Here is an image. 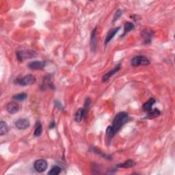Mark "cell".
I'll use <instances>...</instances> for the list:
<instances>
[{
    "label": "cell",
    "mask_w": 175,
    "mask_h": 175,
    "mask_svg": "<svg viewBox=\"0 0 175 175\" xmlns=\"http://www.w3.org/2000/svg\"><path fill=\"white\" fill-rule=\"evenodd\" d=\"M129 114L126 112H118L115 116L112 122V125L109 126L106 129V137L108 140V142H110L111 140L117 133L122 126L129 121Z\"/></svg>",
    "instance_id": "1"
},
{
    "label": "cell",
    "mask_w": 175,
    "mask_h": 175,
    "mask_svg": "<svg viewBox=\"0 0 175 175\" xmlns=\"http://www.w3.org/2000/svg\"><path fill=\"white\" fill-rule=\"evenodd\" d=\"M90 104L91 101L90 98H86L84 103V108H79L78 110L76 112V113H75V121L77 122H80L82 120H84L86 118V116L88 115V109L90 108Z\"/></svg>",
    "instance_id": "2"
},
{
    "label": "cell",
    "mask_w": 175,
    "mask_h": 175,
    "mask_svg": "<svg viewBox=\"0 0 175 175\" xmlns=\"http://www.w3.org/2000/svg\"><path fill=\"white\" fill-rule=\"evenodd\" d=\"M36 80L35 77L32 75H27L22 78H17L15 80V84L22 85V86H26L35 84Z\"/></svg>",
    "instance_id": "3"
},
{
    "label": "cell",
    "mask_w": 175,
    "mask_h": 175,
    "mask_svg": "<svg viewBox=\"0 0 175 175\" xmlns=\"http://www.w3.org/2000/svg\"><path fill=\"white\" fill-rule=\"evenodd\" d=\"M131 64L133 67H138L140 65H149L150 64V60L146 56H138L133 58Z\"/></svg>",
    "instance_id": "4"
},
{
    "label": "cell",
    "mask_w": 175,
    "mask_h": 175,
    "mask_svg": "<svg viewBox=\"0 0 175 175\" xmlns=\"http://www.w3.org/2000/svg\"><path fill=\"white\" fill-rule=\"evenodd\" d=\"M34 168L36 172L43 173L48 168V163L44 159H38L34 163Z\"/></svg>",
    "instance_id": "5"
},
{
    "label": "cell",
    "mask_w": 175,
    "mask_h": 175,
    "mask_svg": "<svg viewBox=\"0 0 175 175\" xmlns=\"http://www.w3.org/2000/svg\"><path fill=\"white\" fill-rule=\"evenodd\" d=\"M15 125L18 129L25 130L29 127L30 123L26 118H19L15 122Z\"/></svg>",
    "instance_id": "6"
},
{
    "label": "cell",
    "mask_w": 175,
    "mask_h": 175,
    "mask_svg": "<svg viewBox=\"0 0 175 175\" xmlns=\"http://www.w3.org/2000/svg\"><path fill=\"white\" fill-rule=\"evenodd\" d=\"M34 51H17L16 53V56L17 60H18L19 62H23L24 58H32L34 57L35 56H34Z\"/></svg>",
    "instance_id": "7"
},
{
    "label": "cell",
    "mask_w": 175,
    "mask_h": 175,
    "mask_svg": "<svg viewBox=\"0 0 175 175\" xmlns=\"http://www.w3.org/2000/svg\"><path fill=\"white\" fill-rule=\"evenodd\" d=\"M121 69V64H118L116 65L115 67V68H113L112 70L109 71L108 73H107L106 74H105L104 76H103L102 78V81L104 82H106L107 81H108L109 79H110L113 75L114 74H116V73H118V72Z\"/></svg>",
    "instance_id": "8"
},
{
    "label": "cell",
    "mask_w": 175,
    "mask_h": 175,
    "mask_svg": "<svg viewBox=\"0 0 175 175\" xmlns=\"http://www.w3.org/2000/svg\"><path fill=\"white\" fill-rule=\"evenodd\" d=\"M45 63L42 61H34L28 64V67L32 70H41L44 67Z\"/></svg>",
    "instance_id": "9"
},
{
    "label": "cell",
    "mask_w": 175,
    "mask_h": 175,
    "mask_svg": "<svg viewBox=\"0 0 175 175\" xmlns=\"http://www.w3.org/2000/svg\"><path fill=\"white\" fill-rule=\"evenodd\" d=\"M6 110L11 114H16L19 111V105L15 102H11L6 106Z\"/></svg>",
    "instance_id": "10"
},
{
    "label": "cell",
    "mask_w": 175,
    "mask_h": 175,
    "mask_svg": "<svg viewBox=\"0 0 175 175\" xmlns=\"http://www.w3.org/2000/svg\"><path fill=\"white\" fill-rule=\"evenodd\" d=\"M120 29H121V27H116V28L112 29L111 30L109 31L108 34H107V36H106L105 40V45H107V44L113 39V38H114L116 34L118 33V32L120 30Z\"/></svg>",
    "instance_id": "11"
},
{
    "label": "cell",
    "mask_w": 175,
    "mask_h": 175,
    "mask_svg": "<svg viewBox=\"0 0 175 175\" xmlns=\"http://www.w3.org/2000/svg\"><path fill=\"white\" fill-rule=\"evenodd\" d=\"M141 35L143 38L144 41H145V43L146 44H149L151 42L153 34H152V32H150V30H144L143 31H142Z\"/></svg>",
    "instance_id": "12"
},
{
    "label": "cell",
    "mask_w": 175,
    "mask_h": 175,
    "mask_svg": "<svg viewBox=\"0 0 175 175\" xmlns=\"http://www.w3.org/2000/svg\"><path fill=\"white\" fill-rule=\"evenodd\" d=\"M96 35H97V27L92 30L90 37V48L92 51H95L96 47H97V39H96Z\"/></svg>",
    "instance_id": "13"
},
{
    "label": "cell",
    "mask_w": 175,
    "mask_h": 175,
    "mask_svg": "<svg viewBox=\"0 0 175 175\" xmlns=\"http://www.w3.org/2000/svg\"><path fill=\"white\" fill-rule=\"evenodd\" d=\"M161 114V112L158 109L155 108V109H151L150 111L148 112V114H147L145 118L148 119H153L155 118Z\"/></svg>",
    "instance_id": "14"
},
{
    "label": "cell",
    "mask_w": 175,
    "mask_h": 175,
    "mask_svg": "<svg viewBox=\"0 0 175 175\" xmlns=\"http://www.w3.org/2000/svg\"><path fill=\"white\" fill-rule=\"evenodd\" d=\"M155 102H156L155 99L150 98L148 101L145 103V104H143V105H142L143 109H144V110H145V111H146V112L150 111V109H152L153 105L155 104Z\"/></svg>",
    "instance_id": "15"
},
{
    "label": "cell",
    "mask_w": 175,
    "mask_h": 175,
    "mask_svg": "<svg viewBox=\"0 0 175 175\" xmlns=\"http://www.w3.org/2000/svg\"><path fill=\"white\" fill-rule=\"evenodd\" d=\"M135 28V25L132 22L130 21H127L125 25H124V32H123V34H122L121 37L125 36L126 34H127L128 32H131L133 30H134Z\"/></svg>",
    "instance_id": "16"
},
{
    "label": "cell",
    "mask_w": 175,
    "mask_h": 175,
    "mask_svg": "<svg viewBox=\"0 0 175 175\" xmlns=\"http://www.w3.org/2000/svg\"><path fill=\"white\" fill-rule=\"evenodd\" d=\"M136 166V162L132 159L127 160V162L118 164V168H133Z\"/></svg>",
    "instance_id": "17"
},
{
    "label": "cell",
    "mask_w": 175,
    "mask_h": 175,
    "mask_svg": "<svg viewBox=\"0 0 175 175\" xmlns=\"http://www.w3.org/2000/svg\"><path fill=\"white\" fill-rule=\"evenodd\" d=\"M43 132V127L41 122L39 121H37L35 124V129H34V136L35 137H39L42 134Z\"/></svg>",
    "instance_id": "18"
},
{
    "label": "cell",
    "mask_w": 175,
    "mask_h": 175,
    "mask_svg": "<svg viewBox=\"0 0 175 175\" xmlns=\"http://www.w3.org/2000/svg\"><path fill=\"white\" fill-rule=\"evenodd\" d=\"M8 132V124L3 121L0 122V136H3L6 135Z\"/></svg>",
    "instance_id": "19"
},
{
    "label": "cell",
    "mask_w": 175,
    "mask_h": 175,
    "mask_svg": "<svg viewBox=\"0 0 175 175\" xmlns=\"http://www.w3.org/2000/svg\"><path fill=\"white\" fill-rule=\"evenodd\" d=\"M27 98V94L25 93V92H21V93L14 95L12 97V99L14 100L17 101H25Z\"/></svg>",
    "instance_id": "20"
},
{
    "label": "cell",
    "mask_w": 175,
    "mask_h": 175,
    "mask_svg": "<svg viewBox=\"0 0 175 175\" xmlns=\"http://www.w3.org/2000/svg\"><path fill=\"white\" fill-rule=\"evenodd\" d=\"M62 171V168L58 166H55L51 168V170L48 172V174L49 175H58Z\"/></svg>",
    "instance_id": "21"
},
{
    "label": "cell",
    "mask_w": 175,
    "mask_h": 175,
    "mask_svg": "<svg viewBox=\"0 0 175 175\" xmlns=\"http://www.w3.org/2000/svg\"><path fill=\"white\" fill-rule=\"evenodd\" d=\"M122 10H116V12H115V15H114V19H113V23H114L115 21H116L120 17H121L122 16Z\"/></svg>",
    "instance_id": "22"
},
{
    "label": "cell",
    "mask_w": 175,
    "mask_h": 175,
    "mask_svg": "<svg viewBox=\"0 0 175 175\" xmlns=\"http://www.w3.org/2000/svg\"><path fill=\"white\" fill-rule=\"evenodd\" d=\"M54 104H55V105H56V107L59 109H63V107H62V105L61 103H60L58 101H55Z\"/></svg>",
    "instance_id": "23"
},
{
    "label": "cell",
    "mask_w": 175,
    "mask_h": 175,
    "mask_svg": "<svg viewBox=\"0 0 175 175\" xmlns=\"http://www.w3.org/2000/svg\"><path fill=\"white\" fill-rule=\"evenodd\" d=\"M55 127H56V122H55L54 121H51V122H50L49 127L50 129H53V128Z\"/></svg>",
    "instance_id": "24"
}]
</instances>
